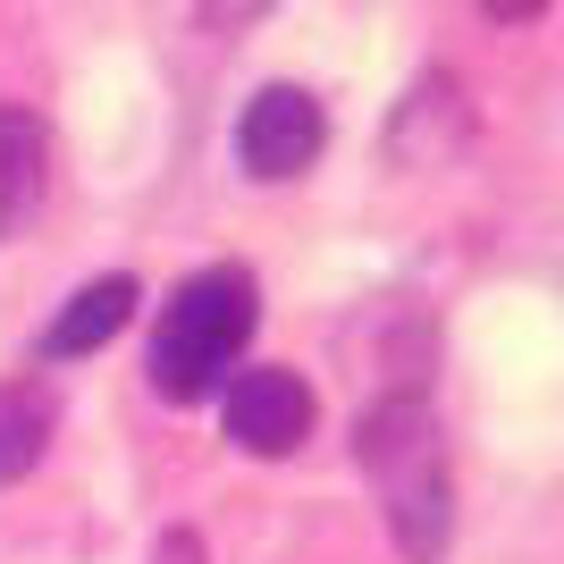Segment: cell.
<instances>
[{"label":"cell","instance_id":"obj_6","mask_svg":"<svg viewBox=\"0 0 564 564\" xmlns=\"http://www.w3.org/2000/svg\"><path fill=\"white\" fill-rule=\"evenodd\" d=\"M51 438H59V397H51V379H0V489L43 464Z\"/></svg>","mask_w":564,"mask_h":564},{"label":"cell","instance_id":"obj_5","mask_svg":"<svg viewBox=\"0 0 564 564\" xmlns=\"http://www.w3.org/2000/svg\"><path fill=\"white\" fill-rule=\"evenodd\" d=\"M464 135H471V101H464V85H455L447 68H430L422 85L397 101V118H388V161H404V169H438Z\"/></svg>","mask_w":564,"mask_h":564},{"label":"cell","instance_id":"obj_3","mask_svg":"<svg viewBox=\"0 0 564 564\" xmlns=\"http://www.w3.org/2000/svg\"><path fill=\"white\" fill-rule=\"evenodd\" d=\"M219 422L245 455H295L321 422V404H312L304 371H286V362H261V371H236L228 397H219Z\"/></svg>","mask_w":564,"mask_h":564},{"label":"cell","instance_id":"obj_8","mask_svg":"<svg viewBox=\"0 0 564 564\" xmlns=\"http://www.w3.org/2000/svg\"><path fill=\"white\" fill-rule=\"evenodd\" d=\"M43 194V127L25 110H0V236L18 228Z\"/></svg>","mask_w":564,"mask_h":564},{"label":"cell","instance_id":"obj_2","mask_svg":"<svg viewBox=\"0 0 564 564\" xmlns=\"http://www.w3.org/2000/svg\"><path fill=\"white\" fill-rule=\"evenodd\" d=\"M253 270H236V261H212V270H194L177 295L161 304V329H152V388L169 404H194L212 397L228 362L245 354L253 337Z\"/></svg>","mask_w":564,"mask_h":564},{"label":"cell","instance_id":"obj_4","mask_svg":"<svg viewBox=\"0 0 564 564\" xmlns=\"http://www.w3.org/2000/svg\"><path fill=\"white\" fill-rule=\"evenodd\" d=\"M321 143H329V118L304 85H261L236 118V161L253 177H304L321 161Z\"/></svg>","mask_w":564,"mask_h":564},{"label":"cell","instance_id":"obj_7","mask_svg":"<svg viewBox=\"0 0 564 564\" xmlns=\"http://www.w3.org/2000/svg\"><path fill=\"white\" fill-rule=\"evenodd\" d=\"M135 279H94L85 286V295H76L68 312H59V321H51L43 329V354L51 362H68V354H94V346H110L118 329H127V321H135Z\"/></svg>","mask_w":564,"mask_h":564},{"label":"cell","instance_id":"obj_1","mask_svg":"<svg viewBox=\"0 0 564 564\" xmlns=\"http://www.w3.org/2000/svg\"><path fill=\"white\" fill-rule=\"evenodd\" d=\"M354 464L379 489V514H388V540L404 564H447L455 540V471H447V438H438V413L422 397H379L362 422H354Z\"/></svg>","mask_w":564,"mask_h":564}]
</instances>
